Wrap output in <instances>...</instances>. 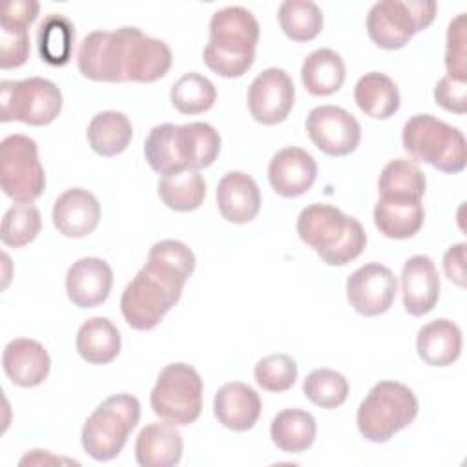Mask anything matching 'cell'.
Returning a JSON list of instances; mask_svg holds the SVG:
<instances>
[{"label":"cell","mask_w":467,"mask_h":467,"mask_svg":"<svg viewBox=\"0 0 467 467\" xmlns=\"http://www.w3.org/2000/svg\"><path fill=\"white\" fill-rule=\"evenodd\" d=\"M345 62L339 53L328 47H319L306 55L301 64V82L310 95L327 97L345 82Z\"/></svg>","instance_id":"cell-26"},{"label":"cell","mask_w":467,"mask_h":467,"mask_svg":"<svg viewBox=\"0 0 467 467\" xmlns=\"http://www.w3.org/2000/svg\"><path fill=\"white\" fill-rule=\"evenodd\" d=\"M2 365L11 383L31 389L44 383L51 368V359L44 345L38 341L16 337L4 347Z\"/></svg>","instance_id":"cell-19"},{"label":"cell","mask_w":467,"mask_h":467,"mask_svg":"<svg viewBox=\"0 0 467 467\" xmlns=\"http://www.w3.org/2000/svg\"><path fill=\"white\" fill-rule=\"evenodd\" d=\"M133 135V126L130 119L113 109L97 113L88 124V142L91 150L102 157H115L122 153Z\"/></svg>","instance_id":"cell-29"},{"label":"cell","mask_w":467,"mask_h":467,"mask_svg":"<svg viewBox=\"0 0 467 467\" xmlns=\"http://www.w3.org/2000/svg\"><path fill=\"white\" fill-rule=\"evenodd\" d=\"M465 13H460L451 20L447 27V46H445V69L447 77L467 82V31H465Z\"/></svg>","instance_id":"cell-40"},{"label":"cell","mask_w":467,"mask_h":467,"mask_svg":"<svg viewBox=\"0 0 467 467\" xmlns=\"http://www.w3.org/2000/svg\"><path fill=\"white\" fill-rule=\"evenodd\" d=\"M215 199L221 215L234 224L254 221L261 208L259 186L244 171H228L223 175L217 184Z\"/></svg>","instance_id":"cell-20"},{"label":"cell","mask_w":467,"mask_h":467,"mask_svg":"<svg viewBox=\"0 0 467 467\" xmlns=\"http://www.w3.org/2000/svg\"><path fill=\"white\" fill-rule=\"evenodd\" d=\"M139 420L140 403L135 396L122 392L106 398L82 427L80 441L84 451L97 462L117 458Z\"/></svg>","instance_id":"cell-7"},{"label":"cell","mask_w":467,"mask_h":467,"mask_svg":"<svg viewBox=\"0 0 467 467\" xmlns=\"http://www.w3.org/2000/svg\"><path fill=\"white\" fill-rule=\"evenodd\" d=\"M317 177L314 157L297 146L279 150L268 164V181L281 197H299L306 193Z\"/></svg>","instance_id":"cell-15"},{"label":"cell","mask_w":467,"mask_h":467,"mask_svg":"<svg viewBox=\"0 0 467 467\" xmlns=\"http://www.w3.org/2000/svg\"><path fill=\"white\" fill-rule=\"evenodd\" d=\"M113 286V270L100 257H82L75 261L66 274V292L78 308L102 305Z\"/></svg>","instance_id":"cell-16"},{"label":"cell","mask_w":467,"mask_h":467,"mask_svg":"<svg viewBox=\"0 0 467 467\" xmlns=\"http://www.w3.org/2000/svg\"><path fill=\"white\" fill-rule=\"evenodd\" d=\"M0 184L16 204H31L46 188V173L36 142L20 133L7 135L0 144Z\"/></svg>","instance_id":"cell-11"},{"label":"cell","mask_w":467,"mask_h":467,"mask_svg":"<svg viewBox=\"0 0 467 467\" xmlns=\"http://www.w3.org/2000/svg\"><path fill=\"white\" fill-rule=\"evenodd\" d=\"M296 230L299 239L330 266H343L354 261L367 244L361 223L332 204L316 202L303 208Z\"/></svg>","instance_id":"cell-4"},{"label":"cell","mask_w":467,"mask_h":467,"mask_svg":"<svg viewBox=\"0 0 467 467\" xmlns=\"http://www.w3.org/2000/svg\"><path fill=\"white\" fill-rule=\"evenodd\" d=\"M42 228V217L33 204H15L2 219V243L11 248H22L29 244Z\"/></svg>","instance_id":"cell-38"},{"label":"cell","mask_w":467,"mask_h":467,"mask_svg":"<svg viewBox=\"0 0 467 467\" xmlns=\"http://www.w3.org/2000/svg\"><path fill=\"white\" fill-rule=\"evenodd\" d=\"M40 11L36 0H13L4 4L0 15V27L7 33H27Z\"/></svg>","instance_id":"cell-41"},{"label":"cell","mask_w":467,"mask_h":467,"mask_svg":"<svg viewBox=\"0 0 467 467\" xmlns=\"http://www.w3.org/2000/svg\"><path fill=\"white\" fill-rule=\"evenodd\" d=\"M401 142L412 161L431 164L443 173H460L467 164L463 133L431 113L412 115L403 124Z\"/></svg>","instance_id":"cell-5"},{"label":"cell","mask_w":467,"mask_h":467,"mask_svg":"<svg viewBox=\"0 0 467 467\" xmlns=\"http://www.w3.org/2000/svg\"><path fill=\"white\" fill-rule=\"evenodd\" d=\"M177 153L186 170H202L213 164L221 151L219 131L208 122H188L175 130Z\"/></svg>","instance_id":"cell-24"},{"label":"cell","mask_w":467,"mask_h":467,"mask_svg":"<svg viewBox=\"0 0 467 467\" xmlns=\"http://www.w3.org/2000/svg\"><path fill=\"white\" fill-rule=\"evenodd\" d=\"M182 456V436L166 421L148 423L135 441V460L142 467H173Z\"/></svg>","instance_id":"cell-22"},{"label":"cell","mask_w":467,"mask_h":467,"mask_svg":"<svg viewBox=\"0 0 467 467\" xmlns=\"http://www.w3.org/2000/svg\"><path fill=\"white\" fill-rule=\"evenodd\" d=\"M173 62L171 49L161 38L124 26L115 31H91L78 46V71L95 82H155Z\"/></svg>","instance_id":"cell-1"},{"label":"cell","mask_w":467,"mask_h":467,"mask_svg":"<svg viewBox=\"0 0 467 467\" xmlns=\"http://www.w3.org/2000/svg\"><path fill=\"white\" fill-rule=\"evenodd\" d=\"M434 100L443 109L463 115L467 111V82L451 78L447 75L441 77L434 88Z\"/></svg>","instance_id":"cell-42"},{"label":"cell","mask_w":467,"mask_h":467,"mask_svg":"<svg viewBox=\"0 0 467 467\" xmlns=\"http://www.w3.org/2000/svg\"><path fill=\"white\" fill-rule=\"evenodd\" d=\"M57 462H62L60 458H55L51 456L49 451H40V449H35V451H29L22 460H20V465L24 463H57Z\"/></svg>","instance_id":"cell-45"},{"label":"cell","mask_w":467,"mask_h":467,"mask_svg":"<svg viewBox=\"0 0 467 467\" xmlns=\"http://www.w3.org/2000/svg\"><path fill=\"white\" fill-rule=\"evenodd\" d=\"M29 35L0 31V67L13 69L26 64L29 57Z\"/></svg>","instance_id":"cell-43"},{"label":"cell","mask_w":467,"mask_h":467,"mask_svg":"<svg viewBox=\"0 0 467 467\" xmlns=\"http://www.w3.org/2000/svg\"><path fill=\"white\" fill-rule=\"evenodd\" d=\"M398 294V279L392 270L379 263H367L347 279V299L350 306L365 316L385 314Z\"/></svg>","instance_id":"cell-14"},{"label":"cell","mask_w":467,"mask_h":467,"mask_svg":"<svg viewBox=\"0 0 467 467\" xmlns=\"http://www.w3.org/2000/svg\"><path fill=\"white\" fill-rule=\"evenodd\" d=\"M75 345L84 361L106 365L120 352V332L108 317H91L80 325Z\"/></svg>","instance_id":"cell-27"},{"label":"cell","mask_w":467,"mask_h":467,"mask_svg":"<svg viewBox=\"0 0 467 467\" xmlns=\"http://www.w3.org/2000/svg\"><path fill=\"white\" fill-rule=\"evenodd\" d=\"M440 275L434 261L429 255H412L401 270V296L405 310L420 317L431 312L440 299Z\"/></svg>","instance_id":"cell-17"},{"label":"cell","mask_w":467,"mask_h":467,"mask_svg":"<svg viewBox=\"0 0 467 467\" xmlns=\"http://www.w3.org/2000/svg\"><path fill=\"white\" fill-rule=\"evenodd\" d=\"M306 133L310 140L330 157L352 153L361 140L358 119L345 108L325 104L314 108L306 117Z\"/></svg>","instance_id":"cell-12"},{"label":"cell","mask_w":467,"mask_h":467,"mask_svg":"<svg viewBox=\"0 0 467 467\" xmlns=\"http://www.w3.org/2000/svg\"><path fill=\"white\" fill-rule=\"evenodd\" d=\"M303 394L310 403L321 409H336L343 405L348 396V381L337 370L316 368L305 378Z\"/></svg>","instance_id":"cell-37"},{"label":"cell","mask_w":467,"mask_h":467,"mask_svg":"<svg viewBox=\"0 0 467 467\" xmlns=\"http://www.w3.org/2000/svg\"><path fill=\"white\" fill-rule=\"evenodd\" d=\"M213 414L219 423L230 431H248L261 416V398L250 385L243 381L224 383L215 392Z\"/></svg>","instance_id":"cell-21"},{"label":"cell","mask_w":467,"mask_h":467,"mask_svg":"<svg viewBox=\"0 0 467 467\" xmlns=\"http://www.w3.org/2000/svg\"><path fill=\"white\" fill-rule=\"evenodd\" d=\"M153 412L166 423L184 427L202 410V379L188 363L166 365L150 394Z\"/></svg>","instance_id":"cell-8"},{"label":"cell","mask_w":467,"mask_h":467,"mask_svg":"<svg viewBox=\"0 0 467 467\" xmlns=\"http://www.w3.org/2000/svg\"><path fill=\"white\" fill-rule=\"evenodd\" d=\"M317 434L316 420L301 409H285L277 412L270 425V438L283 452H303L312 447Z\"/></svg>","instance_id":"cell-30"},{"label":"cell","mask_w":467,"mask_h":467,"mask_svg":"<svg viewBox=\"0 0 467 467\" xmlns=\"http://www.w3.org/2000/svg\"><path fill=\"white\" fill-rule=\"evenodd\" d=\"M462 330L451 319H434L423 325L416 337L418 356L431 367H449L462 354Z\"/></svg>","instance_id":"cell-23"},{"label":"cell","mask_w":467,"mask_h":467,"mask_svg":"<svg viewBox=\"0 0 467 467\" xmlns=\"http://www.w3.org/2000/svg\"><path fill=\"white\" fill-rule=\"evenodd\" d=\"M161 201L175 212H193L206 197V182L197 170L161 175L157 182Z\"/></svg>","instance_id":"cell-31"},{"label":"cell","mask_w":467,"mask_h":467,"mask_svg":"<svg viewBox=\"0 0 467 467\" xmlns=\"http://www.w3.org/2000/svg\"><path fill=\"white\" fill-rule=\"evenodd\" d=\"M62 111L58 86L42 77L0 82V120L47 126Z\"/></svg>","instance_id":"cell-10"},{"label":"cell","mask_w":467,"mask_h":467,"mask_svg":"<svg viewBox=\"0 0 467 467\" xmlns=\"http://www.w3.org/2000/svg\"><path fill=\"white\" fill-rule=\"evenodd\" d=\"M259 24L252 11L228 5L210 18V38L202 51L204 64L224 78L243 77L255 60Z\"/></svg>","instance_id":"cell-3"},{"label":"cell","mask_w":467,"mask_h":467,"mask_svg":"<svg viewBox=\"0 0 467 467\" xmlns=\"http://www.w3.org/2000/svg\"><path fill=\"white\" fill-rule=\"evenodd\" d=\"M296 88L288 73L281 67L263 69L250 84L246 93L252 119L265 126L283 122L294 108Z\"/></svg>","instance_id":"cell-13"},{"label":"cell","mask_w":467,"mask_h":467,"mask_svg":"<svg viewBox=\"0 0 467 467\" xmlns=\"http://www.w3.org/2000/svg\"><path fill=\"white\" fill-rule=\"evenodd\" d=\"M418 416L414 392L400 381L376 383L358 407L356 423L359 434L372 443H385L396 432L409 427Z\"/></svg>","instance_id":"cell-6"},{"label":"cell","mask_w":467,"mask_h":467,"mask_svg":"<svg viewBox=\"0 0 467 467\" xmlns=\"http://www.w3.org/2000/svg\"><path fill=\"white\" fill-rule=\"evenodd\" d=\"M40 58L49 66H66L73 55L75 27L64 15L46 16L36 31Z\"/></svg>","instance_id":"cell-32"},{"label":"cell","mask_w":467,"mask_h":467,"mask_svg":"<svg viewBox=\"0 0 467 467\" xmlns=\"http://www.w3.org/2000/svg\"><path fill=\"white\" fill-rule=\"evenodd\" d=\"M283 33L294 42L314 40L323 29V13L310 0H285L277 9Z\"/></svg>","instance_id":"cell-34"},{"label":"cell","mask_w":467,"mask_h":467,"mask_svg":"<svg viewBox=\"0 0 467 467\" xmlns=\"http://www.w3.org/2000/svg\"><path fill=\"white\" fill-rule=\"evenodd\" d=\"M443 270L447 277L458 285L465 286V243L452 244L443 255Z\"/></svg>","instance_id":"cell-44"},{"label":"cell","mask_w":467,"mask_h":467,"mask_svg":"<svg viewBox=\"0 0 467 467\" xmlns=\"http://www.w3.org/2000/svg\"><path fill=\"white\" fill-rule=\"evenodd\" d=\"M358 108L372 119L385 120L400 109V91L390 77L379 71H370L359 77L354 88Z\"/></svg>","instance_id":"cell-28"},{"label":"cell","mask_w":467,"mask_h":467,"mask_svg":"<svg viewBox=\"0 0 467 467\" xmlns=\"http://www.w3.org/2000/svg\"><path fill=\"white\" fill-rule=\"evenodd\" d=\"M217 99L213 82L195 71L182 75L170 91V100L182 115H199L208 111Z\"/></svg>","instance_id":"cell-35"},{"label":"cell","mask_w":467,"mask_h":467,"mask_svg":"<svg viewBox=\"0 0 467 467\" xmlns=\"http://www.w3.org/2000/svg\"><path fill=\"white\" fill-rule=\"evenodd\" d=\"M425 221L421 201L379 197L374 206V224L389 239L414 237Z\"/></svg>","instance_id":"cell-25"},{"label":"cell","mask_w":467,"mask_h":467,"mask_svg":"<svg viewBox=\"0 0 467 467\" xmlns=\"http://www.w3.org/2000/svg\"><path fill=\"white\" fill-rule=\"evenodd\" d=\"M436 11L432 0H381L367 15V33L381 49H401L434 22Z\"/></svg>","instance_id":"cell-9"},{"label":"cell","mask_w":467,"mask_h":467,"mask_svg":"<svg viewBox=\"0 0 467 467\" xmlns=\"http://www.w3.org/2000/svg\"><path fill=\"white\" fill-rule=\"evenodd\" d=\"M100 221L99 199L84 188H69L53 204V224L64 237H86Z\"/></svg>","instance_id":"cell-18"},{"label":"cell","mask_w":467,"mask_h":467,"mask_svg":"<svg viewBox=\"0 0 467 467\" xmlns=\"http://www.w3.org/2000/svg\"><path fill=\"white\" fill-rule=\"evenodd\" d=\"M175 124H159L151 128L150 135L144 140V155L150 168L159 175L175 173L186 170L179 159L175 144Z\"/></svg>","instance_id":"cell-36"},{"label":"cell","mask_w":467,"mask_h":467,"mask_svg":"<svg viewBox=\"0 0 467 467\" xmlns=\"http://www.w3.org/2000/svg\"><path fill=\"white\" fill-rule=\"evenodd\" d=\"M425 175L414 161L394 159L385 164L379 173L378 190L379 197L390 199H416L425 195Z\"/></svg>","instance_id":"cell-33"},{"label":"cell","mask_w":467,"mask_h":467,"mask_svg":"<svg viewBox=\"0 0 467 467\" xmlns=\"http://www.w3.org/2000/svg\"><path fill=\"white\" fill-rule=\"evenodd\" d=\"M193 268L195 255L184 243L175 239L155 243L148 252V263L120 296L126 323L140 332L155 328L181 299Z\"/></svg>","instance_id":"cell-2"},{"label":"cell","mask_w":467,"mask_h":467,"mask_svg":"<svg viewBox=\"0 0 467 467\" xmlns=\"http://www.w3.org/2000/svg\"><path fill=\"white\" fill-rule=\"evenodd\" d=\"M254 378L263 390L285 392L297 379V365L288 354H268L257 361Z\"/></svg>","instance_id":"cell-39"}]
</instances>
